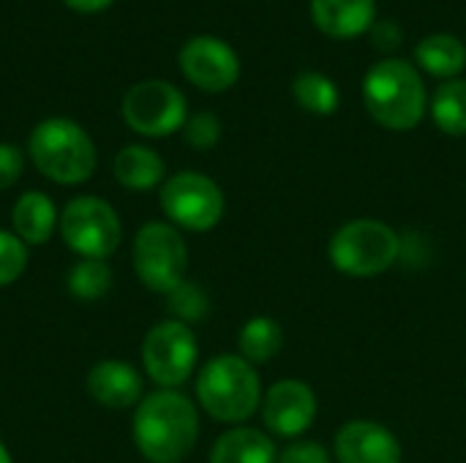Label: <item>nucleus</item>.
<instances>
[{
    "label": "nucleus",
    "mask_w": 466,
    "mask_h": 463,
    "mask_svg": "<svg viewBox=\"0 0 466 463\" xmlns=\"http://www.w3.org/2000/svg\"><path fill=\"white\" fill-rule=\"evenodd\" d=\"M131 434L145 461L183 463L199 437V412L183 393L156 390L137 404Z\"/></svg>",
    "instance_id": "nucleus-1"
},
{
    "label": "nucleus",
    "mask_w": 466,
    "mask_h": 463,
    "mask_svg": "<svg viewBox=\"0 0 466 463\" xmlns=\"http://www.w3.org/2000/svg\"><path fill=\"white\" fill-rule=\"evenodd\" d=\"M369 33H371V44H374L380 52H396V49L401 46V38H404L401 27H399L396 22H390V19L374 22Z\"/></svg>",
    "instance_id": "nucleus-29"
},
{
    "label": "nucleus",
    "mask_w": 466,
    "mask_h": 463,
    "mask_svg": "<svg viewBox=\"0 0 466 463\" xmlns=\"http://www.w3.org/2000/svg\"><path fill=\"white\" fill-rule=\"evenodd\" d=\"M363 101L380 126L390 131H410L426 115V85L415 65L399 57H388L371 65L366 74Z\"/></svg>",
    "instance_id": "nucleus-3"
},
{
    "label": "nucleus",
    "mask_w": 466,
    "mask_h": 463,
    "mask_svg": "<svg viewBox=\"0 0 466 463\" xmlns=\"http://www.w3.org/2000/svg\"><path fill=\"white\" fill-rule=\"evenodd\" d=\"M85 388L90 398L106 409H131L145 398L142 374L126 360H101L87 371Z\"/></svg>",
    "instance_id": "nucleus-14"
},
{
    "label": "nucleus",
    "mask_w": 466,
    "mask_h": 463,
    "mask_svg": "<svg viewBox=\"0 0 466 463\" xmlns=\"http://www.w3.org/2000/svg\"><path fill=\"white\" fill-rule=\"evenodd\" d=\"M117 183L128 191H150L164 183V158L145 145H126L112 164Z\"/></svg>",
    "instance_id": "nucleus-18"
},
{
    "label": "nucleus",
    "mask_w": 466,
    "mask_h": 463,
    "mask_svg": "<svg viewBox=\"0 0 466 463\" xmlns=\"http://www.w3.org/2000/svg\"><path fill=\"white\" fill-rule=\"evenodd\" d=\"M279 463H333L330 453L319 445V442H292L281 450Z\"/></svg>",
    "instance_id": "nucleus-27"
},
{
    "label": "nucleus",
    "mask_w": 466,
    "mask_h": 463,
    "mask_svg": "<svg viewBox=\"0 0 466 463\" xmlns=\"http://www.w3.org/2000/svg\"><path fill=\"white\" fill-rule=\"evenodd\" d=\"M25 169V156L16 145L11 142H0V191L11 188Z\"/></svg>",
    "instance_id": "nucleus-28"
},
{
    "label": "nucleus",
    "mask_w": 466,
    "mask_h": 463,
    "mask_svg": "<svg viewBox=\"0 0 466 463\" xmlns=\"http://www.w3.org/2000/svg\"><path fill=\"white\" fill-rule=\"evenodd\" d=\"M401 254V237L393 226L377 218H355L341 224L330 243V265L352 278H374L388 273Z\"/></svg>",
    "instance_id": "nucleus-5"
},
{
    "label": "nucleus",
    "mask_w": 466,
    "mask_h": 463,
    "mask_svg": "<svg viewBox=\"0 0 466 463\" xmlns=\"http://www.w3.org/2000/svg\"><path fill=\"white\" fill-rule=\"evenodd\" d=\"M281 347H284V330L270 317H254L240 327L238 349H240V357L248 360L251 366L270 363L281 352Z\"/></svg>",
    "instance_id": "nucleus-20"
},
{
    "label": "nucleus",
    "mask_w": 466,
    "mask_h": 463,
    "mask_svg": "<svg viewBox=\"0 0 466 463\" xmlns=\"http://www.w3.org/2000/svg\"><path fill=\"white\" fill-rule=\"evenodd\" d=\"M57 232L79 259H106L123 243V224L117 210L93 194L74 196L63 207Z\"/></svg>",
    "instance_id": "nucleus-7"
},
{
    "label": "nucleus",
    "mask_w": 466,
    "mask_h": 463,
    "mask_svg": "<svg viewBox=\"0 0 466 463\" xmlns=\"http://www.w3.org/2000/svg\"><path fill=\"white\" fill-rule=\"evenodd\" d=\"M183 134H186V142L194 150H210L221 139V120L213 112H199V115L186 120Z\"/></svg>",
    "instance_id": "nucleus-26"
},
{
    "label": "nucleus",
    "mask_w": 466,
    "mask_h": 463,
    "mask_svg": "<svg viewBox=\"0 0 466 463\" xmlns=\"http://www.w3.org/2000/svg\"><path fill=\"white\" fill-rule=\"evenodd\" d=\"M295 101L311 115H333L339 109V87L319 71H303L292 82Z\"/></svg>",
    "instance_id": "nucleus-23"
},
{
    "label": "nucleus",
    "mask_w": 466,
    "mask_h": 463,
    "mask_svg": "<svg viewBox=\"0 0 466 463\" xmlns=\"http://www.w3.org/2000/svg\"><path fill=\"white\" fill-rule=\"evenodd\" d=\"M60 226V210L44 191H25L11 207V232L25 246H46Z\"/></svg>",
    "instance_id": "nucleus-15"
},
{
    "label": "nucleus",
    "mask_w": 466,
    "mask_h": 463,
    "mask_svg": "<svg viewBox=\"0 0 466 463\" xmlns=\"http://www.w3.org/2000/svg\"><path fill=\"white\" fill-rule=\"evenodd\" d=\"M167 297V308L172 314V319L183 322V325H191V322H202L208 317V308H210V300L208 295L202 292L199 284L194 281H183L180 287H175Z\"/></svg>",
    "instance_id": "nucleus-24"
},
{
    "label": "nucleus",
    "mask_w": 466,
    "mask_h": 463,
    "mask_svg": "<svg viewBox=\"0 0 466 463\" xmlns=\"http://www.w3.org/2000/svg\"><path fill=\"white\" fill-rule=\"evenodd\" d=\"M112 281L115 276L106 259H79L71 265L66 276V289L74 300L93 303V300H101L112 289Z\"/></svg>",
    "instance_id": "nucleus-21"
},
{
    "label": "nucleus",
    "mask_w": 466,
    "mask_h": 463,
    "mask_svg": "<svg viewBox=\"0 0 466 463\" xmlns=\"http://www.w3.org/2000/svg\"><path fill=\"white\" fill-rule=\"evenodd\" d=\"M210 463H279V453L265 431L235 426L216 439Z\"/></svg>",
    "instance_id": "nucleus-17"
},
{
    "label": "nucleus",
    "mask_w": 466,
    "mask_h": 463,
    "mask_svg": "<svg viewBox=\"0 0 466 463\" xmlns=\"http://www.w3.org/2000/svg\"><path fill=\"white\" fill-rule=\"evenodd\" d=\"M415 57L429 74L453 79L464 71L466 46L461 44V38H456L451 33H434V35H426L415 46Z\"/></svg>",
    "instance_id": "nucleus-19"
},
{
    "label": "nucleus",
    "mask_w": 466,
    "mask_h": 463,
    "mask_svg": "<svg viewBox=\"0 0 466 463\" xmlns=\"http://www.w3.org/2000/svg\"><path fill=\"white\" fill-rule=\"evenodd\" d=\"M374 14V0H311L314 25L333 38H355L371 30Z\"/></svg>",
    "instance_id": "nucleus-16"
},
{
    "label": "nucleus",
    "mask_w": 466,
    "mask_h": 463,
    "mask_svg": "<svg viewBox=\"0 0 466 463\" xmlns=\"http://www.w3.org/2000/svg\"><path fill=\"white\" fill-rule=\"evenodd\" d=\"M197 401L213 420L240 426L262 407L259 374L240 355H218L197 377Z\"/></svg>",
    "instance_id": "nucleus-2"
},
{
    "label": "nucleus",
    "mask_w": 466,
    "mask_h": 463,
    "mask_svg": "<svg viewBox=\"0 0 466 463\" xmlns=\"http://www.w3.org/2000/svg\"><path fill=\"white\" fill-rule=\"evenodd\" d=\"M0 463H14L11 453H8V448L3 445V439H0Z\"/></svg>",
    "instance_id": "nucleus-31"
},
{
    "label": "nucleus",
    "mask_w": 466,
    "mask_h": 463,
    "mask_svg": "<svg viewBox=\"0 0 466 463\" xmlns=\"http://www.w3.org/2000/svg\"><path fill=\"white\" fill-rule=\"evenodd\" d=\"M27 246L14 232L0 229V289L22 278V273L27 270Z\"/></svg>",
    "instance_id": "nucleus-25"
},
{
    "label": "nucleus",
    "mask_w": 466,
    "mask_h": 463,
    "mask_svg": "<svg viewBox=\"0 0 466 463\" xmlns=\"http://www.w3.org/2000/svg\"><path fill=\"white\" fill-rule=\"evenodd\" d=\"M131 262L145 289L156 295H169L186 281L188 270V248L180 229L169 221H147L134 235Z\"/></svg>",
    "instance_id": "nucleus-6"
},
{
    "label": "nucleus",
    "mask_w": 466,
    "mask_h": 463,
    "mask_svg": "<svg viewBox=\"0 0 466 463\" xmlns=\"http://www.w3.org/2000/svg\"><path fill=\"white\" fill-rule=\"evenodd\" d=\"M63 3L79 14H96V11H104L112 0H63Z\"/></svg>",
    "instance_id": "nucleus-30"
},
{
    "label": "nucleus",
    "mask_w": 466,
    "mask_h": 463,
    "mask_svg": "<svg viewBox=\"0 0 466 463\" xmlns=\"http://www.w3.org/2000/svg\"><path fill=\"white\" fill-rule=\"evenodd\" d=\"M199 344L188 325L164 319L142 338V368L161 390H177L197 368Z\"/></svg>",
    "instance_id": "nucleus-9"
},
{
    "label": "nucleus",
    "mask_w": 466,
    "mask_h": 463,
    "mask_svg": "<svg viewBox=\"0 0 466 463\" xmlns=\"http://www.w3.org/2000/svg\"><path fill=\"white\" fill-rule=\"evenodd\" d=\"M259 412L273 437L298 439L317 420V396L300 379H281L262 396Z\"/></svg>",
    "instance_id": "nucleus-11"
},
{
    "label": "nucleus",
    "mask_w": 466,
    "mask_h": 463,
    "mask_svg": "<svg viewBox=\"0 0 466 463\" xmlns=\"http://www.w3.org/2000/svg\"><path fill=\"white\" fill-rule=\"evenodd\" d=\"M224 207V191L202 172H177L161 186V210L177 229L210 232L221 224Z\"/></svg>",
    "instance_id": "nucleus-8"
},
{
    "label": "nucleus",
    "mask_w": 466,
    "mask_h": 463,
    "mask_svg": "<svg viewBox=\"0 0 466 463\" xmlns=\"http://www.w3.org/2000/svg\"><path fill=\"white\" fill-rule=\"evenodd\" d=\"M401 456L396 434L374 420H352L336 434L339 463H401Z\"/></svg>",
    "instance_id": "nucleus-13"
},
{
    "label": "nucleus",
    "mask_w": 466,
    "mask_h": 463,
    "mask_svg": "<svg viewBox=\"0 0 466 463\" xmlns=\"http://www.w3.org/2000/svg\"><path fill=\"white\" fill-rule=\"evenodd\" d=\"M431 115L440 131L448 136L466 134V79H448L437 87Z\"/></svg>",
    "instance_id": "nucleus-22"
},
{
    "label": "nucleus",
    "mask_w": 466,
    "mask_h": 463,
    "mask_svg": "<svg viewBox=\"0 0 466 463\" xmlns=\"http://www.w3.org/2000/svg\"><path fill=\"white\" fill-rule=\"evenodd\" d=\"M27 153L35 169L60 186H79L90 180L98 164L93 139L68 117L41 120L27 139Z\"/></svg>",
    "instance_id": "nucleus-4"
},
{
    "label": "nucleus",
    "mask_w": 466,
    "mask_h": 463,
    "mask_svg": "<svg viewBox=\"0 0 466 463\" xmlns=\"http://www.w3.org/2000/svg\"><path fill=\"white\" fill-rule=\"evenodd\" d=\"M180 71L199 90L221 93L238 82L240 60L229 44H224L213 35H194L180 49Z\"/></svg>",
    "instance_id": "nucleus-12"
},
{
    "label": "nucleus",
    "mask_w": 466,
    "mask_h": 463,
    "mask_svg": "<svg viewBox=\"0 0 466 463\" xmlns=\"http://www.w3.org/2000/svg\"><path fill=\"white\" fill-rule=\"evenodd\" d=\"M123 120L142 136H169L188 120L186 96L161 79L137 82L123 98Z\"/></svg>",
    "instance_id": "nucleus-10"
}]
</instances>
